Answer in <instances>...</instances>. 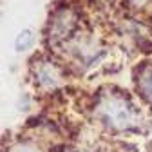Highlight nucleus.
I'll use <instances>...</instances> for the list:
<instances>
[{"mask_svg":"<svg viewBox=\"0 0 152 152\" xmlns=\"http://www.w3.org/2000/svg\"><path fill=\"white\" fill-rule=\"evenodd\" d=\"M96 118L112 130H129L136 125L138 114L127 98L120 94H107L96 105Z\"/></svg>","mask_w":152,"mask_h":152,"instance_id":"nucleus-1","label":"nucleus"},{"mask_svg":"<svg viewBox=\"0 0 152 152\" xmlns=\"http://www.w3.org/2000/svg\"><path fill=\"white\" fill-rule=\"evenodd\" d=\"M76 26H78V18L71 9H62L56 11L49 22V42L53 45L60 44L74 33Z\"/></svg>","mask_w":152,"mask_h":152,"instance_id":"nucleus-2","label":"nucleus"},{"mask_svg":"<svg viewBox=\"0 0 152 152\" xmlns=\"http://www.w3.org/2000/svg\"><path fill=\"white\" fill-rule=\"evenodd\" d=\"M33 78H34V83L42 89H54L58 87L60 82H62V74H60V69L56 67L53 62L49 60H36L33 64Z\"/></svg>","mask_w":152,"mask_h":152,"instance_id":"nucleus-3","label":"nucleus"},{"mask_svg":"<svg viewBox=\"0 0 152 152\" xmlns=\"http://www.w3.org/2000/svg\"><path fill=\"white\" fill-rule=\"evenodd\" d=\"M138 91L147 102L152 103V65L141 69L138 76Z\"/></svg>","mask_w":152,"mask_h":152,"instance_id":"nucleus-4","label":"nucleus"},{"mask_svg":"<svg viewBox=\"0 0 152 152\" xmlns=\"http://www.w3.org/2000/svg\"><path fill=\"white\" fill-rule=\"evenodd\" d=\"M33 40H34L33 31H31V29H24L20 34L16 36V40H15V49H16L18 53L27 51V49L33 45Z\"/></svg>","mask_w":152,"mask_h":152,"instance_id":"nucleus-5","label":"nucleus"},{"mask_svg":"<svg viewBox=\"0 0 152 152\" xmlns=\"http://www.w3.org/2000/svg\"><path fill=\"white\" fill-rule=\"evenodd\" d=\"M9 152H42V150L33 143H16L9 148Z\"/></svg>","mask_w":152,"mask_h":152,"instance_id":"nucleus-6","label":"nucleus"},{"mask_svg":"<svg viewBox=\"0 0 152 152\" xmlns=\"http://www.w3.org/2000/svg\"><path fill=\"white\" fill-rule=\"evenodd\" d=\"M127 2L132 6V7H136V9H140V7H143V6H147L150 0H127Z\"/></svg>","mask_w":152,"mask_h":152,"instance_id":"nucleus-7","label":"nucleus"},{"mask_svg":"<svg viewBox=\"0 0 152 152\" xmlns=\"http://www.w3.org/2000/svg\"><path fill=\"white\" fill-rule=\"evenodd\" d=\"M72 152H91V150H72Z\"/></svg>","mask_w":152,"mask_h":152,"instance_id":"nucleus-8","label":"nucleus"}]
</instances>
